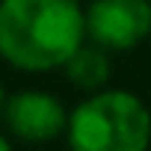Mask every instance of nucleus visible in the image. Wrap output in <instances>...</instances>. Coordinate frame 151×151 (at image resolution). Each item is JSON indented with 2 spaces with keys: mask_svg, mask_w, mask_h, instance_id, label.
<instances>
[{
  "mask_svg": "<svg viewBox=\"0 0 151 151\" xmlns=\"http://www.w3.org/2000/svg\"><path fill=\"white\" fill-rule=\"evenodd\" d=\"M86 36L77 0H0V56L24 71L65 65Z\"/></svg>",
  "mask_w": 151,
  "mask_h": 151,
  "instance_id": "1",
  "label": "nucleus"
},
{
  "mask_svg": "<svg viewBox=\"0 0 151 151\" xmlns=\"http://www.w3.org/2000/svg\"><path fill=\"white\" fill-rule=\"evenodd\" d=\"M71 151H148L151 113L127 92H98L68 116Z\"/></svg>",
  "mask_w": 151,
  "mask_h": 151,
  "instance_id": "2",
  "label": "nucleus"
},
{
  "mask_svg": "<svg viewBox=\"0 0 151 151\" xmlns=\"http://www.w3.org/2000/svg\"><path fill=\"white\" fill-rule=\"evenodd\" d=\"M86 33L110 50H130L151 33L148 0H95L86 12Z\"/></svg>",
  "mask_w": 151,
  "mask_h": 151,
  "instance_id": "3",
  "label": "nucleus"
},
{
  "mask_svg": "<svg viewBox=\"0 0 151 151\" xmlns=\"http://www.w3.org/2000/svg\"><path fill=\"white\" fill-rule=\"evenodd\" d=\"M3 116H6L9 130L18 139H27V142H47L68 127L62 104L56 98L45 95V92L12 95L3 107Z\"/></svg>",
  "mask_w": 151,
  "mask_h": 151,
  "instance_id": "4",
  "label": "nucleus"
},
{
  "mask_svg": "<svg viewBox=\"0 0 151 151\" xmlns=\"http://www.w3.org/2000/svg\"><path fill=\"white\" fill-rule=\"evenodd\" d=\"M65 71L71 83H77L80 89H101L110 80V62L104 56V50L98 47H77L74 56L65 62Z\"/></svg>",
  "mask_w": 151,
  "mask_h": 151,
  "instance_id": "5",
  "label": "nucleus"
},
{
  "mask_svg": "<svg viewBox=\"0 0 151 151\" xmlns=\"http://www.w3.org/2000/svg\"><path fill=\"white\" fill-rule=\"evenodd\" d=\"M3 107H6V98H3V86H0V113H3Z\"/></svg>",
  "mask_w": 151,
  "mask_h": 151,
  "instance_id": "6",
  "label": "nucleus"
},
{
  "mask_svg": "<svg viewBox=\"0 0 151 151\" xmlns=\"http://www.w3.org/2000/svg\"><path fill=\"white\" fill-rule=\"evenodd\" d=\"M0 151H9V145H6V139L0 136Z\"/></svg>",
  "mask_w": 151,
  "mask_h": 151,
  "instance_id": "7",
  "label": "nucleus"
}]
</instances>
